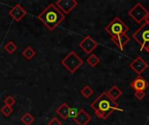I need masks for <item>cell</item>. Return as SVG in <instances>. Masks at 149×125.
Segmentation results:
<instances>
[{"label": "cell", "mask_w": 149, "mask_h": 125, "mask_svg": "<svg viewBox=\"0 0 149 125\" xmlns=\"http://www.w3.org/2000/svg\"><path fill=\"white\" fill-rule=\"evenodd\" d=\"M78 112H79V110H78L76 108H70V111H69V117H68V118H69V117H71V118H72V119H73V118L77 116Z\"/></svg>", "instance_id": "cb8c5ba5"}, {"label": "cell", "mask_w": 149, "mask_h": 125, "mask_svg": "<svg viewBox=\"0 0 149 125\" xmlns=\"http://www.w3.org/2000/svg\"><path fill=\"white\" fill-rule=\"evenodd\" d=\"M21 122L24 124V125H31L33 122H34V117L33 116L29 113V112H26L24 113L22 117H21Z\"/></svg>", "instance_id": "ac0fdd59"}, {"label": "cell", "mask_w": 149, "mask_h": 125, "mask_svg": "<svg viewBox=\"0 0 149 125\" xmlns=\"http://www.w3.org/2000/svg\"><path fill=\"white\" fill-rule=\"evenodd\" d=\"M13 112V109L12 107H10L8 105H4L1 108V113L5 116V117H9L11 115V113Z\"/></svg>", "instance_id": "7402d4cb"}, {"label": "cell", "mask_w": 149, "mask_h": 125, "mask_svg": "<svg viewBox=\"0 0 149 125\" xmlns=\"http://www.w3.org/2000/svg\"><path fill=\"white\" fill-rule=\"evenodd\" d=\"M70 106L66 103H63L60 104V106L56 110V113L63 119L66 120L69 117V111H70Z\"/></svg>", "instance_id": "5bb4252c"}, {"label": "cell", "mask_w": 149, "mask_h": 125, "mask_svg": "<svg viewBox=\"0 0 149 125\" xmlns=\"http://www.w3.org/2000/svg\"><path fill=\"white\" fill-rule=\"evenodd\" d=\"M93 92H94L93 90L89 85H85L83 87V89L80 90V94L86 98H89L93 94Z\"/></svg>", "instance_id": "ffe728a7"}, {"label": "cell", "mask_w": 149, "mask_h": 125, "mask_svg": "<svg viewBox=\"0 0 149 125\" xmlns=\"http://www.w3.org/2000/svg\"><path fill=\"white\" fill-rule=\"evenodd\" d=\"M105 30L112 37H117L121 34H127L129 30V27L118 17L113 19L111 23L105 27Z\"/></svg>", "instance_id": "277c9868"}, {"label": "cell", "mask_w": 149, "mask_h": 125, "mask_svg": "<svg viewBox=\"0 0 149 125\" xmlns=\"http://www.w3.org/2000/svg\"><path fill=\"white\" fill-rule=\"evenodd\" d=\"M134 97H135L138 100H142V99L146 97V93H145V91H135Z\"/></svg>", "instance_id": "603a6c76"}, {"label": "cell", "mask_w": 149, "mask_h": 125, "mask_svg": "<svg viewBox=\"0 0 149 125\" xmlns=\"http://www.w3.org/2000/svg\"><path fill=\"white\" fill-rule=\"evenodd\" d=\"M100 59L95 54H90V56L86 58V63L91 67H96L100 64Z\"/></svg>", "instance_id": "e0dca14e"}, {"label": "cell", "mask_w": 149, "mask_h": 125, "mask_svg": "<svg viewBox=\"0 0 149 125\" xmlns=\"http://www.w3.org/2000/svg\"><path fill=\"white\" fill-rule=\"evenodd\" d=\"M61 64L72 74L75 73L83 64V60L75 51H70L62 60Z\"/></svg>", "instance_id": "3957f363"}, {"label": "cell", "mask_w": 149, "mask_h": 125, "mask_svg": "<svg viewBox=\"0 0 149 125\" xmlns=\"http://www.w3.org/2000/svg\"><path fill=\"white\" fill-rule=\"evenodd\" d=\"M48 125H62V123L57 117H52L48 122Z\"/></svg>", "instance_id": "d4e9b609"}, {"label": "cell", "mask_w": 149, "mask_h": 125, "mask_svg": "<svg viewBox=\"0 0 149 125\" xmlns=\"http://www.w3.org/2000/svg\"><path fill=\"white\" fill-rule=\"evenodd\" d=\"M107 92L108 96H109L113 100H114V101L118 100V99L121 97V95H122V90H121L117 85L112 86V87L109 89V90L107 91Z\"/></svg>", "instance_id": "9a60e30c"}, {"label": "cell", "mask_w": 149, "mask_h": 125, "mask_svg": "<svg viewBox=\"0 0 149 125\" xmlns=\"http://www.w3.org/2000/svg\"><path fill=\"white\" fill-rule=\"evenodd\" d=\"M130 86L135 91H145L149 87L148 82L141 76H138L130 84Z\"/></svg>", "instance_id": "8fae6325"}, {"label": "cell", "mask_w": 149, "mask_h": 125, "mask_svg": "<svg viewBox=\"0 0 149 125\" xmlns=\"http://www.w3.org/2000/svg\"><path fill=\"white\" fill-rule=\"evenodd\" d=\"M54 4L65 15L70 14L78 6V2L76 0H58Z\"/></svg>", "instance_id": "52a82bcc"}, {"label": "cell", "mask_w": 149, "mask_h": 125, "mask_svg": "<svg viewBox=\"0 0 149 125\" xmlns=\"http://www.w3.org/2000/svg\"><path fill=\"white\" fill-rule=\"evenodd\" d=\"M145 50H146V51H147V52L149 54V46H148L147 48H145Z\"/></svg>", "instance_id": "4316f807"}, {"label": "cell", "mask_w": 149, "mask_h": 125, "mask_svg": "<svg viewBox=\"0 0 149 125\" xmlns=\"http://www.w3.org/2000/svg\"><path fill=\"white\" fill-rule=\"evenodd\" d=\"M65 15L62 13L54 3L47 5L38 15V19L51 31L56 30V28L65 20Z\"/></svg>", "instance_id": "7a4b0ae2"}, {"label": "cell", "mask_w": 149, "mask_h": 125, "mask_svg": "<svg viewBox=\"0 0 149 125\" xmlns=\"http://www.w3.org/2000/svg\"><path fill=\"white\" fill-rule=\"evenodd\" d=\"M91 108L95 115L100 119H107L113 111H123V109L119 108L116 101L113 100L107 91L102 92L92 104Z\"/></svg>", "instance_id": "6da1fadb"}, {"label": "cell", "mask_w": 149, "mask_h": 125, "mask_svg": "<svg viewBox=\"0 0 149 125\" xmlns=\"http://www.w3.org/2000/svg\"><path fill=\"white\" fill-rule=\"evenodd\" d=\"M148 10L146 9L144 5L141 4V3H137L134 7H132L129 11L128 15L137 23H141L146 16L148 14Z\"/></svg>", "instance_id": "8992f818"}, {"label": "cell", "mask_w": 149, "mask_h": 125, "mask_svg": "<svg viewBox=\"0 0 149 125\" xmlns=\"http://www.w3.org/2000/svg\"><path fill=\"white\" fill-rule=\"evenodd\" d=\"M4 50L5 51H7L9 54H13L17 50V46L16 45V44L13 41H9L5 45H4Z\"/></svg>", "instance_id": "d6986e66"}, {"label": "cell", "mask_w": 149, "mask_h": 125, "mask_svg": "<svg viewBox=\"0 0 149 125\" xmlns=\"http://www.w3.org/2000/svg\"><path fill=\"white\" fill-rule=\"evenodd\" d=\"M27 14L26 10L19 3H16L10 10L9 15L10 17L16 22H20Z\"/></svg>", "instance_id": "30bf717a"}, {"label": "cell", "mask_w": 149, "mask_h": 125, "mask_svg": "<svg viewBox=\"0 0 149 125\" xmlns=\"http://www.w3.org/2000/svg\"><path fill=\"white\" fill-rule=\"evenodd\" d=\"M133 38L140 44L141 50L149 46V24L143 23L134 34Z\"/></svg>", "instance_id": "5b68a950"}, {"label": "cell", "mask_w": 149, "mask_h": 125, "mask_svg": "<svg viewBox=\"0 0 149 125\" xmlns=\"http://www.w3.org/2000/svg\"><path fill=\"white\" fill-rule=\"evenodd\" d=\"M144 21H145V23H146L149 24V12H148V15L146 16V17H145Z\"/></svg>", "instance_id": "484cf974"}, {"label": "cell", "mask_w": 149, "mask_h": 125, "mask_svg": "<svg viewBox=\"0 0 149 125\" xmlns=\"http://www.w3.org/2000/svg\"><path fill=\"white\" fill-rule=\"evenodd\" d=\"M112 40H113V44L120 50H123L124 47L126 46V44H127V43L130 41V37L127 34H121V35H119L117 37H112Z\"/></svg>", "instance_id": "4fadbf2b"}, {"label": "cell", "mask_w": 149, "mask_h": 125, "mask_svg": "<svg viewBox=\"0 0 149 125\" xmlns=\"http://www.w3.org/2000/svg\"><path fill=\"white\" fill-rule=\"evenodd\" d=\"M3 103L5 105H8L10 107H12L13 105L16 104V99L14 97L12 96H7L4 99H3Z\"/></svg>", "instance_id": "44dd1931"}, {"label": "cell", "mask_w": 149, "mask_h": 125, "mask_svg": "<svg viewBox=\"0 0 149 125\" xmlns=\"http://www.w3.org/2000/svg\"><path fill=\"white\" fill-rule=\"evenodd\" d=\"M129 67L139 76H141L148 67V63L141 57H137L134 60H133L130 64Z\"/></svg>", "instance_id": "9c48e42d"}, {"label": "cell", "mask_w": 149, "mask_h": 125, "mask_svg": "<svg viewBox=\"0 0 149 125\" xmlns=\"http://www.w3.org/2000/svg\"><path fill=\"white\" fill-rule=\"evenodd\" d=\"M22 55L24 56V57L26 60H31V59H32V58L35 57L36 51L33 50L32 47L28 46V47H26V48L24 49V50H23V52H22Z\"/></svg>", "instance_id": "2e32d148"}, {"label": "cell", "mask_w": 149, "mask_h": 125, "mask_svg": "<svg viewBox=\"0 0 149 125\" xmlns=\"http://www.w3.org/2000/svg\"><path fill=\"white\" fill-rule=\"evenodd\" d=\"M92 120V117L83 109L79 110L77 116L73 118V122L77 125H87Z\"/></svg>", "instance_id": "7c38bea8"}, {"label": "cell", "mask_w": 149, "mask_h": 125, "mask_svg": "<svg viewBox=\"0 0 149 125\" xmlns=\"http://www.w3.org/2000/svg\"><path fill=\"white\" fill-rule=\"evenodd\" d=\"M98 43L89 35L86 36L79 44V48L86 54H92V52L98 47Z\"/></svg>", "instance_id": "ba28073f"}]
</instances>
